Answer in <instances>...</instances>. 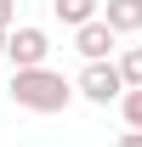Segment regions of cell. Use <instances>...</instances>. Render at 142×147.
<instances>
[{
    "instance_id": "cell-1",
    "label": "cell",
    "mask_w": 142,
    "mask_h": 147,
    "mask_svg": "<svg viewBox=\"0 0 142 147\" xmlns=\"http://www.w3.org/2000/svg\"><path fill=\"white\" fill-rule=\"evenodd\" d=\"M6 96H12L17 108H29V113H63L80 91H74L63 74H51V68H12Z\"/></svg>"
},
{
    "instance_id": "cell-2",
    "label": "cell",
    "mask_w": 142,
    "mask_h": 147,
    "mask_svg": "<svg viewBox=\"0 0 142 147\" xmlns=\"http://www.w3.org/2000/svg\"><path fill=\"white\" fill-rule=\"evenodd\" d=\"M74 91L85 102H97V108H108V102L125 96V74H119V62H85L80 79H74Z\"/></svg>"
},
{
    "instance_id": "cell-3",
    "label": "cell",
    "mask_w": 142,
    "mask_h": 147,
    "mask_svg": "<svg viewBox=\"0 0 142 147\" xmlns=\"http://www.w3.org/2000/svg\"><path fill=\"white\" fill-rule=\"evenodd\" d=\"M46 57H51V34L34 28V23H23L6 34V62L12 68H46Z\"/></svg>"
},
{
    "instance_id": "cell-4",
    "label": "cell",
    "mask_w": 142,
    "mask_h": 147,
    "mask_svg": "<svg viewBox=\"0 0 142 147\" xmlns=\"http://www.w3.org/2000/svg\"><path fill=\"white\" fill-rule=\"evenodd\" d=\"M114 45H119V34H114L102 17H91V23H80V28H74V51L85 57V62H108V51H114Z\"/></svg>"
},
{
    "instance_id": "cell-5",
    "label": "cell",
    "mask_w": 142,
    "mask_h": 147,
    "mask_svg": "<svg viewBox=\"0 0 142 147\" xmlns=\"http://www.w3.org/2000/svg\"><path fill=\"white\" fill-rule=\"evenodd\" d=\"M102 23L114 34H142V0H102Z\"/></svg>"
},
{
    "instance_id": "cell-6",
    "label": "cell",
    "mask_w": 142,
    "mask_h": 147,
    "mask_svg": "<svg viewBox=\"0 0 142 147\" xmlns=\"http://www.w3.org/2000/svg\"><path fill=\"white\" fill-rule=\"evenodd\" d=\"M51 11H57V23H68V28H80V23L102 17V0H51Z\"/></svg>"
},
{
    "instance_id": "cell-7",
    "label": "cell",
    "mask_w": 142,
    "mask_h": 147,
    "mask_svg": "<svg viewBox=\"0 0 142 147\" xmlns=\"http://www.w3.org/2000/svg\"><path fill=\"white\" fill-rule=\"evenodd\" d=\"M119 74H125V91H142V45L119 51Z\"/></svg>"
},
{
    "instance_id": "cell-8",
    "label": "cell",
    "mask_w": 142,
    "mask_h": 147,
    "mask_svg": "<svg viewBox=\"0 0 142 147\" xmlns=\"http://www.w3.org/2000/svg\"><path fill=\"white\" fill-rule=\"evenodd\" d=\"M119 113H125L131 130H142V91H125V96H119Z\"/></svg>"
},
{
    "instance_id": "cell-9",
    "label": "cell",
    "mask_w": 142,
    "mask_h": 147,
    "mask_svg": "<svg viewBox=\"0 0 142 147\" xmlns=\"http://www.w3.org/2000/svg\"><path fill=\"white\" fill-rule=\"evenodd\" d=\"M17 23V0H0V28H12Z\"/></svg>"
},
{
    "instance_id": "cell-10",
    "label": "cell",
    "mask_w": 142,
    "mask_h": 147,
    "mask_svg": "<svg viewBox=\"0 0 142 147\" xmlns=\"http://www.w3.org/2000/svg\"><path fill=\"white\" fill-rule=\"evenodd\" d=\"M114 147H142V130H125V136H119Z\"/></svg>"
},
{
    "instance_id": "cell-11",
    "label": "cell",
    "mask_w": 142,
    "mask_h": 147,
    "mask_svg": "<svg viewBox=\"0 0 142 147\" xmlns=\"http://www.w3.org/2000/svg\"><path fill=\"white\" fill-rule=\"evenodd\" d=\"M6 34H12V28H0V57H6Z\"/></svg>"
}]
</instances>
